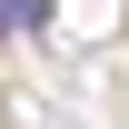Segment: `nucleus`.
<instances>
[{
    "mask_svg": "<svg viewBox=\"0 0 129 129\" xmlns=\"http://www.w3.org/2000/svg\"><path fill=\"white\" fill-rule=\"evenodd\" d=\"M0 30H20V0H0Z\"/></svg>",
    "mask_w": 129,
    "mask_h": 129,
    "instance_id": "nucleus-2",
    "label": "nucleus"
},
{
    "mask_svg": "<svg viewBox=\"0 0 129 129\" xmlns=\"http://www.w3.org/2000/svg\"><path fill=\"white\" fill-rule=\"evenodd\" d=\"M20 30H50V0H20Z\"/></svg>",
    "mask_w": 129,
    "mask_h": 129,
    "instance_id": "nucleus-1",
    "label": "nucleus"
}]
</instances>
